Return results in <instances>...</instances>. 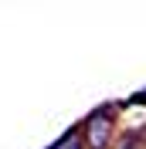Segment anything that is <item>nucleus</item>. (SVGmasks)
<instances>
[{
	"mask_svg": "<svg viewBox=\"0 0 146 149\" xmlns=\"http://www.w3.org/2000/svg\"><path fill=\"white\" fill-rule=\"evenodd\" d=\"M109 139H112V115H109V109L92 112L88 122H85V146L88 149H105Z\"/></svg>",
	"mask_w": 146,
	"mask_h": 149,
	"instance_id": "f257e3e1",
	"label": "nucleus"
},
{
	"mask_svg": "<svg viewBox=\"0 0 146 149\" xmlns=\"http://www.w3.org/2000/svg\"><path fill=\"white\" fill-rule=\"evenodd\" d=\"M55 149H82V142H78V136H65Z\"/></svg>",
	"mask_w": 146,
	"mask_h": 149,
	"instance_id": "f03ea898",
	"label": "nucleus"
}]
</instances>
